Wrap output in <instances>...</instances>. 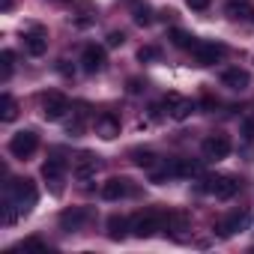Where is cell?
<instances>
[{
	"label": "cell",
	"mask_w": 254,
	"mask_h": 254,
	"mask_svg": "<svg viewBox=\"0 0 254 254\" xmlns=\"http://www.w3.org/2000/svg\"><path fill=\"white\" fill-rule=\"evenodd\" d=\"M69 111H72V105H69V99H66L63 93H45V96H42V117H45L48 123L63 120Z\"/></svg>",
	"instance_id": "cell-4"
},
{
	"label": "cell",
	"mask_w": 254,
	"mask_h": 254,
	"mask_svg": "<svg viewBox=\"0 0 254 254\" xmlns=\"http://www.w3.org/2000/svg\"><path fill=\"white\" fill-rule=\"evenodd\" d=\"M224 54H227V48L218 45V42H197V45L191 48V63H194V66H212V63H218Z\"/></svg>",
	"instance_id": "cell-6"
},
{
	"label": "cell",
	"mask_w": 254,
	"mask_h": 254,
	"mask_svg": "<svg viewBox=\"0 0 254 254\" xmlns=\"http://www.w3.org/2000/svg\"><path fill=\"white\" fill-rule=\"evenodd\" d=\"M36 147H39V135H36V132H30V129L15 132V135H12V141H9V153H12L15 159H30V156L36 153Z\"/></svg>",
	"instance_id": "cell-7"
},
{
	"label": "cell",
	"mask_w": 254,
	"mask_h": 254,
	"mask_svg": "<svg viewBox=\"0 0 254 254\" xmlns=\"http://www.w3.org/2000/svg\"><path fill=\"white\" fill-rule=\"evenodd\" d=\"M87 218H90V212H87V209L72 206V209L60 212V227H63V230H69V233H75V230H81V224H84Z\"/></svg>",
	"instance_id": "cell-16"
},
{
	"label": "cell",
	"mask_w": 254,
	"mask_h": 254,
	"mask_svg": "<svg viewBox=\"0 0 254 254\" xmlns=\"http://www.w3.org/2000/svg\"><path fill=\"white\" fill-rule=\"evenodd\" d=\"M248 224H251V212H248V209H242V212H230L227 218L215 221V233H218L221 239H227V236H233V233L248 230Z\"/></svg>",
	"instance_id": "cell-8"
},
{
	"label": "cell",
	"mask_w": 254,
	"mask_h": 254,
	"mask_svg": "<svg viewBox=\"0 0 254 254\" xmlns=\"http://www.w3.org/2000/svg\"><path fill=\"white\" fill-rule=\"evenodd\" d=\"M18 117V102L9 96V93H3V96H0V120H3V123H12Z\"/></svg>",
	"instance_id": "cell-20"
},
{
	"label": "cell",
	"mask_w": 254,
	"mask_h": 254,
	"mask_svg": "<svg viewBox=\"0 0 254 254\" xmlns=\"http://www.w3.org/2000/svg\"><path fill=\"white\" fill-rule=\"evenodd\" d=\"M171 42H174L177 48H186V51H191V48L197 45V39H194L191 33H186V30H180V27H174V30H171Z\"/></svg>",
	"instance_id": "cell-22"
},
{
	"label": "cell",
	"mask_w": 254,
	"mask_h": 254,
	"mask_svg": "<svg viewBox=\"0 0 254 254\" xmlns=\"http://www.w3.org/2000/svg\"><path fill=\"white\" fill-rule=\"evenodd\" d=\"M96 171H99V156L96 153H78L75 156V168H72V174H75V180H81V183H90L93 177H96Z\"/></svg>",
	"instance_id": "cell-10"
},
{
	"label": "cell",
	"mask_w": 254,
	"mask_h": 254,
	"mask_svg": "<svg viewBox=\"0 0 254 254\" xmlns=\"http://www.w3.org/2000/svg\"><path fill=\"white\" fill-rule=\"evenodd\" d=\"M245 135H248V138L254 135V120H245Z\"/></svg>",
	"instance_id": "cell-35"
},
{
	"label": "cell",
	"mask_w": 254,
	"mask_h": 254,
	"mask_svg": "<svg viewBox=\"0 0 254 254\" xmlns=\"http://www.w3.org/2000/svg\"><path fill=\"white\" fill-rule=\"evenodd\" d=\"M224 12H227L233 21H245V18L254 15V6H251V0H227Z\"/></svg>",
	"instance_id": "cell-18"
},
{
	"label": "cell",
	"mask_w": 254,
	"mask_h": 254,
	"mask_svg": "<svg viewBox=\"0 0 254 254\" xmlns=\"http://www.w3.org/2000/svg\"><path fill=\"white\" fill-rule=\"evenodd\" d=\"M165 111H168L171 120H186L194 111V102L186 99V96H180V93H168L165 96Z\"/></svg>",
	"instance_id": "cell-11"
},
{
	"label": "cell",
	"mask_w": 254,
	"mask_h": 254,
	"mask_svg": "<svg viewBox=\"0 0 254 254\" xmlns=\"http://www.w3.org/2000/svg\"><path fill=\"white\" fill-rule=\"evenodd\" d=\"M141 90H144V84H141L138 78H132V81H129V93H141Z\"/></svg>",
	"instance_id": "cell-33"
},
{
	"label": "cell",
	"mask_w": 254,
	"mask_h": 254,
	"mask_svg": "<svg viewBox=\"0 0 254 254\" xmlns=\"http://www.w3.org/2000/svg\"><path fill=\"white\" fill-rule=\"evenodd\" d=\"M129 194V180H123V177H111L108 183H102V197L105 200H120Z\"/></svg>",
	"instance_id": "cell-17"
},
{
	"label": "cell",
	"mask_w": 254,
	"mask_h": 254,
	"mask_svg": "<svg viewBox=\"0 0 254 254\" xmlns=\"http://www.w3.org/2000/svg\"><path fill=\"white\" fill-rule=\"evenodd\" d=\"M159 57H162V51H159L156 45H144V48L138 51V60H141V63H153V60H159Z\"/></svg>",
	"instance_id": "cell-28"
},
{
	"label": "cell",
	"mask_w": 254,
	"mask_h": 254,
	"mask_svg": "<svg viewBox=\"0 0 254 254\" xmlns=\"http://www.w3.org/2000/svg\"><path fill=\"white\" fill-rule=\"evenodd\" d=\"M54 3H72V0H54Z\"/></svg>",
	"instance_id": "cell-36"
},
{
	"label": "cell",
	"mask_w": 254,
	"mask_h": 254,
	"mask_svg": "<svg viewBox=\"0 0 254 254\" xmlns=\"http://www.w3.org/2000/svg\"><path fill=\"white\" fill-rule=\"evenodd\" d=\"M186 3H189V6H191L194 12H203V9L209 6V0H186Z\"/></svg>",
	"instance_id": "cell-31"
},
{
	"label": "cell",
	"mask_w": 254,
	"mask_h": 254,
	"mask_svg": "<svg viewBox=\"0 0 254 254\" xmlns=\"http://www.w3.org/2000/svg\"><path fill=\"white\" fill-rule=\"evenodd\" d=\"M18 248H48V245H45L42 239H24V242H21Z\"/></svg>",
	"instance_id": "cell-32"
},
{
	"label": "cell",
	"mask_w": 254,
	"mask_h": 254,
	"mask_svg": "<svg viewBox=\"0 0 254 254\" xmlns=\"http://www.w3.org/2000/svg\"><path fill=\"white\" fill-rule=\"evenodd\" d=\"M123 42H126V36H123V33H117V30H114V33H108V48H120Z\"/></svg>",
	"instance_id": "cell-30"
},
{
	"label": "cell",
	"mask_w": 254,
	"mask_h": 254,
	"mask_svg": "<svg viewBox=\"0 0 254 254\" xmlns=\"http://www.w3.org/2000/svg\"><path fill=\"white\" fill-rule=\"evenodd\" d=\"M200 153H203V159H206V162H221V159H227V156H230V138H227L224 132H212V135L203 141Z\"/></svg>",
	"instance_id": "cell-5"
},
{
	"label": "cell",
	"mask_w": 254,
	"mask_h": 254,
	"mask_svg": "<svg viewBox=\"0 0 254 254\" xmlns=\"http://www.w3.org/2000/svg\"><path fill=\"white\" fill-rule=\"evenodd\" d=\"M200 189L206 194H212L215 200H230L236 191H239V183L236 177H227V174H212V177H203Z\"/></svg>",
	"instance_id": "cell-3"
},
{
	"label": "cell",
	"mask_w": 254,
	"mask_h": 254,
	"mask_svg": "<svg viewBox=\"0 0 254 254\" xmlns=\"http://www.w3.org/2000/svg\"><path fill=\"white\" fill-rule=\"evenodd\" d=\"M42 177L51 183L54 191H60V183H63V177H66V159H63V156H51V159L42 165Z\"/></svg>",
	"instance_id": "cell-12"
},
{
	"label": "cell",
	"mask_w": 254,
	"mask_h": 254,
	"mask_svg": "<svg viewBox=\"0 0 254 254\" xmlns=\"http://www.w3.org/2000/svg\"><path fill=\"white\" fill-rule=\"evenodd\" d=\"M0 66H3V75H0V78H3V81H9V75H12V66H15V54H12V51H3V54H0Z\"/></svg>",
	"instance_id": "cell-26"
},
{
	"label": "cell",
	"mask_w": 254,
	"mask_h": 254,
	"mask_svg": "<svg viewBox=\"0 0 254 254\" xmlns=\"http://www.w3.org/2000/svg\"><path fill=\"white\" fill-rule=\"evenodd\" d=\"M15 6V0H0V9H3V12H9Z\"/></svg>",
	"instance_id": "cell-34"
},
{
	"label": "cell",
	"mask_w": 254,
	"mask_h": 254,
	"mask_svg": "<svg viewBox=\"0 0 254 254\" xmlns=\"http://www.w3.org/2000/svg\"><path fill=\"white\" fill-rule=\"evenodd\" d=\"M132 15H135V24H150L153 21V9L150 6H135Z\"/></svg>",
	"instance_id": "cell-29"
},
{
	"label": "cell",
	"mask_w": 254,
	"mask_h": 254,
	"mask_svg": "<svg viewBox=\"0 0 254 254\" xmlns=\"http://www.w3.org/2000/svg\"><path fill=\"white\" fill-rule=\"evenodd\" d=\"M84 126H87V111H84V108L72 111V120H69V126H66V132H69V135H81Z\"/></svg>",
	"instance_id": "cell-23"
},
{
	"label": "cell",
	"mask_w": 254,
	"mask_h": 254,
	"mask_svg": "<svg viewBox=\"0 0 254 254\" xmlns=\"http://www.w3.org/2000/svg\"><path fill=\"white\" fill-rule=\"evenodd\" d=\"M165 233H168L171 239H177V242H186V239L191 236V218H189L186 212H171V215H165Z\"/></svg>",
	"instance_id": "cell-9"
},
{
	"label": "cell",
	"mask_w": 254,
	"mask_h": 254,
	"mask_svg": "<svg viewBox=\"0 0 254 254\" xmlns=\"http://www.w3.org/2000/svg\"><path fill=\"white\" fill-rule=\"evenodd\" d=\"M126 233H129V221H126L123 215H111L108 218V236L111 239H123Z\"/></svg>",
	"instance_id": "cell-21"
},
{
	"label": "cell",
	"mask_w": 254,
	"mask_h": 254,
	"mask_svg": "<svg viewBox=\"0 0 254 254\" xmlns=\"http://www.w3.org/2000/svg\"><path fill=\"white\" fill-rule=\"evenodd\" d=\"M36 186L30 180H12L6 183V194H3V224H15L21 215H27L36 206Z\"/></svg>",
	"instance_id": "cell-1"
},
{
	"label": "cell",
	"mask_w": 254,
	"mask_h": 254,
	"mask_svg": "<svg viewBox=\"0 0 254 254\" xmlns=\"http://www.w3.org/2000/svg\"><path fill=\"white\" fill-rule=\"evenodd\" d=\"M221 84L230 87V90H245V87L251 84V75H248L245 69H227V72L221 75Z\"/></svg>",
	"instance_id": "cell-19"
},
{
	"label": "cell",
	"mask_w": 254,
	"mask_h": 254,
	"mask_svg": "<svg viewBox=\"0 0 254 254\" xmlns=\"http://www.w3.org/2000/svg\"><path fill=\"white\" fill-rule=\"evenodd\" d=\"M24 51H27L30 57H42V54L48 51V36H45L42 27H30V30L24 33Z\"/></svg>",
	"instance_id": "cell-13"
},
{
	"label": "cell",
	"mask_w": 254,
	"mask_h": 254,
	"mask_svg": "<svg viewBox=\"0 0 254 254\" xmlns=\"http://www.w3.org/2000/svg\"><path fill=\"white\" fill-rule=\"evenodd\" d=\"M78 9H81V18H78V27H87V24L93 21V15H96V6H93V3H78Z\"/></svg>",
	"instance_id": "cell-27"
},
{
	"label": "cell",
	"mask_w": 254,
	"mask_h": 254,
	"mask_svg": "<svg viewBox=\"0 0 254 254\" xmlns=\"http://www.w3.org/2000/svg\"><path fill=\"white\" fill-rule=\"evenodd\" d=\"M93 126H96V135L105 138V141H111V138L120 135V120H117L114 114H99Z\"/></svg>",
	"instance_id": "cell-15"
},
{
	"label": "cell",
	"mask_w": 254,
	"mask_h": 254,
	"mask_svg": "<svg viewBox=\"0 0 254 254\" xmlns=\"http://www.w3.org/2000/svg\"><path fill=\"white\" fill-rule=\"evenodd\" d=\"M200 174H203V165L200 162H191V159L180 162V177H200Z\"/></svg>",
	"instance_id": "cell-25"
},
{
	"label": "cell",
	"mask_w": 254,
	"mask_h": 254,
	"mask_svg": "<svg viewBox=\"0 0 254 254\" xmlns=\"http://www.w3.org/2000/svg\"><path fill=\"white\" fill-rule=\"evenodd\" d=\"M102 66H105V48H102V45H87L84 54H81V69L93 75V72H99Z\"/></svg>",
	"instance_id": "cell-14"
},
{
	"label": "cell",
	"mask_w": 254,
	"mask_h": 254,
	"mask_svg": "<svg viewBox=\"0 0 254 254\" xmlns=\"http://www.w3.org/2000/svg\"><path fill=\"white\" fill-rule=\"evenodd\" d=\"M165 230V215L156 212V209H147V212H138L132 221H129V233L138 236V239H150L153 233Z\"/></svg>",
	"instance_id": "cell-2"
},
{
	"label": "cell",
	"mask_w": 254,
	"mask_h": 254,
	"mask_svg": "<svg viewBox=\"0 0 254 254\" xmlns=\"http://www.w3.org/2000/svg\"><path fill=\"white\" fill-rule=\"evenodd\" d=\"M132 159H135V165H141V168H156V165H159V159H156L153 150H132Z\"/></svg>",
	"instance_id": "cell-24"
}]
</instances>
